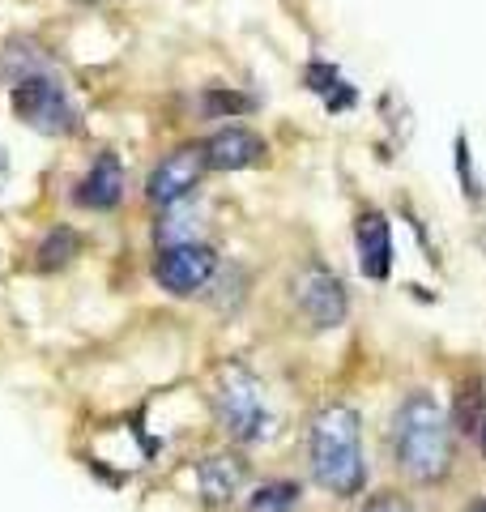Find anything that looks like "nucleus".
Instances as JSON below:
<instances>
[{"instance_id":"obj_8","label":"nucleus","mask_w":486,"mask_h":512,"mask_svg":"<svg viewBox=\"0 0 486 512\" xmlns=\"http://www.w3.org/2000/svg\"><path fill=\"white\" fill-rule=\"evenodd\" d=\"M120 197H124V167H120V158L116 154H99V158H94V167H90V175L77 184L73 201L86 205V210H116Z\"/></svg>"},{"instance_id":"obj_21","label":"nucleus","mask_w":486,"mask_h":512,"mask_svg":"<svg viewBox=\"0 0 486 512\" xmlns=\"http://www.w3.org/2000/svg\"><path fill=\"white\" fill-rule=\"evenodd\" d=\"M482 453H486V423H482Z\"/></svg>"},{"instance_id":"obj_7","label":"nucleus","mask_w":486,"mask_h":512,"mask_svg":"<svg viewBox=\"0 0 486 512\" xmlns=\"http://www.w3.org/2000/svg\"><path fill=\"white\" fill-rule=\"evenodd\" d=\"M205 167H209L205 146H184V150H175V154H167V158H162V163L154 167L150 184H145V197H150L154 205H175V201H184L188 192L201 184Z\"/></svg>"},{"instance_id":"obj_14","label":"nucleus","mask_w":486,"mask_h":512,"mask_svg":"<svg viewBox=\"0 0 486 512\" xmlns=\"http://www.w3.org/2000/svg\"><path fill=\"white\" fill-rule=\"evenodd\" d=\"M299 504V487L295 483H265L261 491H252L248 512H290Z\"/></svg>"},{"instance_id":"obj_12","label":"nucleus","mask_w":486,"mask_h":512,"mask_svg":"<svg viewBox=\"0 0 486 512\" xmlns=\"http://www.w3.org/2000/svg\"><path fill=\"white\" fill-rule=\"evenodd\" d=\"M81 252V239L73 227H52L43 235L39 244V269H47V274H56V269H64L73 261V256Z\"/></svg>"},{"instance_id":"obj_16","label":"nucleus","mask_w":486,"mask_h":512,"mask_svg":"<svg viewBox=\"0 0 486 512\" xmlns=\"http://www.w3.org/2000/svg\"><path fill=\"white\" fill-rule=\"evenodd\" d=\"M337 82H342V77H337V69L333 64H307V90H316V94H329Z\"/></svg>"},{"instance_id":"obj_9","label":"nucleus","mask_w":486,"mask_h":512,"mask_svg":"<svg viewBox=\"0 0 486 512\" xmlns=\"http://www.w3.org/2000/svg\"><path fill=\"white\" fill-rule=\"evenodd\" d=\"M205 158L214 171H243L265 158V141L248 133V128H222L205 141Z\"/></svg>"},{"instance_id":"obj_5","label":"nucleus","mask_w":486,"mask_h":512,"mask_svg":"<svg viewBox=\"0 0 486 512\" xmlns=\"http://www.w3.org/2000/svg\"><path fill=\"white\" fill-rule=\"evenodd\" d=\"M214 269H218L214 248L192 244V239H188V244L162 248L158 265H154V278L162 282V291H171V295H197L201 286L214 278Z\"/></svg>"},{"instance_id":"obj_1","label":"nucleus","mask_w":486,"mask_h":512,"mask_svg":"<svg viewBox=\"0 0 486 512\" xmlns=\"http://www.w3.org/2000/svg\"><path fill=\"white\" fill-rule=\"evenodd\" d=\"M393 453L397 466L414 483H440L452 466V436L440 402L431 393H410L393 419Z\"/></svg>"},{"instance_id":"obj_15","label":"nucleus","mask_w":486,"mask_h":512,"mask_svg":"<svg viewBox=\"0 0 486 512\" xmlns=\"http://www.w3.org/2000/svg\"><path fill=\"white\" fill-rule=\"evenodd\" d=\"M252 99H243L235 90H209L205 94V111L209 116H239V111H248Z\"/></svg>"},{"instance_id":"obj_2","label":"nucleus","mask_w":486,"mask_h":512,"mask_svg":"<svg viewBox=\"0 0 486 512\" xmlns=\"http://www.w3.org/2000/svg\"><path fill=\"white\" fill-rule=\"evenodd\" d=\"M363 427L350 406H329L312 423V474L324 491L333 495H359L367 483L363 466Z\"/></svg>"},{"instance_id":"obj_18","label":"nucleus","mask_w":486,"mask_h":512,"mask_svg":"<svg viewBox=\"0 0 486 512\" xmlns=\"http://www.w3.org/2000/svg\"><path fill=\"white\" fill-rule=\"evenodd\" d=\"M363 512H414V504L401 500V495H380V500H371Z\"/></svg>"},{"instance_id":"obj_20","label":"nucleus","mask_w":486,"mask_h":512,"mask_svg":"<svg viewBox=\"0 0 486 512\" xmlns=\"http://www.w3.org/2000/svg\"><path fill=\"white\" fill-rule=\"evenodd\" d=\"M469 512H486V500H474V504H469Z\"/></svg>"},{"instance_id":"obj_11","label":"nucleus","mask_w":486,"mask_h":512,"mask_svg":"<svg viewBox=\"0 0 486 512\" xmlns=\"http://www.w3.org/2000/svg\"><path fill=\"white\" fill-rule=\"evenodd\" d=\"M243 461L231 453H218V457H205L197 466V487L205 495V504H226L231 495H239L243 487Z\"/></svg>"},{"instance_id":"obj_6","label":"nucleus","mask_w":486,"mask_h":512,"mask_svg":"<svg viewBox=\"0 0 486 512\" xmlns=\"http://www.w3.org/2000/svg\"><path fill=\"white\" fill-rule=\"evenodd\" d=\"M295 299L316 329H337L346 320V286L324 265H307L295 278Z\"/></svg>"},{"instance_id":"obj_10","label":"nucleus","mask_w":486,"mask_h":512,"mask_svg":"<svg viewBox=\"0 0 486 512\" xmlns=\"http://www.w3.org/2000/svg\"><path fill=\"white\" fill-rule=\"evenodd\" d=\"M354 239H359V269H363V278L384 282L388 269H393V235H388L384 214H363Z\"/></svg>"},{"instance_id":"obj_4","label":"nucleus","mask_w":486,"mask_h":512,"mask_svg":"<svg viewBox=\"0 0 486 512\" xmlns=\"http://www.w3.org/2000/svg\"><path fill=\"white\" fill-rule=\"evenodd\" d=\"M13 116L22 124H30L35 133H47V137H69L77 133V107L69 99V90H64L56 77L47 73H35V77H22L18 86H13Z\"/></svg>"},{"instance_id":"obj_19","label":"nucleus","mask_w":486,"mask_h":512,"mask_svg":"<svg viewBox=\"0 0 486 512\" xmlns=\"http://www.w3.org/2000/svg\"><path fill=\"white\" fill-rule=\"evenodd\" d=\"M324 103H329V111H346V107H354V90L346 82H337L329 94H324Z\"/></svg>"},{"instance_id":"obj_3","label":"nucleus","mask_w":486,"mask_h":512,"mask_svg":"<svg viewBox=\"0 0 486 512\" xmlns=\"http://www.w3.org/2000/svg\"><path fill=\"white\" fill-rule=\"evenodd\" d=\"M214 410L226 427V436H235L243 444L261 440L269 427L265 414V397H261V380H256L243 363H226L218 372V389H214Z\"/></svg>"},{"instance_id":"obj_13","label":"nucleus","mask_w":486,"mask_h":512,"mask_svg":"<svg viewBox=\"0 0 486 512\" xmlns=\"http://www.w3.org/2000/svg\"><path fill=\"white\" fill-rule=\"evenodd\" d=\"M35 73H43V56L30 43H9L5 60H0V77L18 86L22 77H35Z\"/></svg>"},{"instance_id":"obj_17","label":"nucleus","mask_w":486,"mask_h":512,"mask_svg":"<svg viewBox=\"0 0 486 512\" xmlns=\"http://www.w3.org/2000/svg\"><path fill=\"white\" fill-rule=\"evenodd\" d=\"M457 171H461L465 197H478V184H474V167H469V146H465V137H457Z\"/></svg>"}]
</instances>
